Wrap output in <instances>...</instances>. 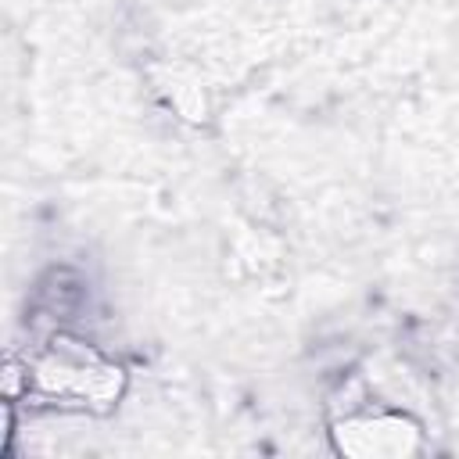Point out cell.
Here are the masks:
<instances>
[{
  "instance_id": "cell-1",
  "label": "cell",
  "mask_w": 459,
  "mask_h": 459,
  "mask_svg": "<svg viewBox=\"0 0 459 459\" xmlns=\"http://www.w3.org/2000/svg\"><path fill=\"white\" fill-rule=\"evenodd\" d=\"M29 384L47 398H75V405H93L118 394V369L100 362L93 351L61 348L47 351V359L32 369Z\"/></svg>"
}]
</instances>
